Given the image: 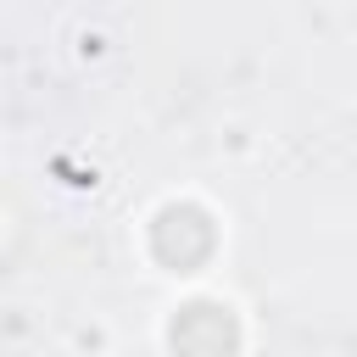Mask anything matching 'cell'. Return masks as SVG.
<instances>
[{
    "instance_id": "1",
    "label": "cell",
    "mask_w": 357,
    "mask_h": 357,
    "mask_svg": "<svg viewBox=\"0 0 357 357\" xmlns=\"http://www.w3.org/2000/svg\"><path fill=\"white\" fill-rule=\"evenodd\" d=\"M173 346L184 357H229L234 351V324L223 318V307H190L173 324Z\"/></svg>"
}]
</instances>
